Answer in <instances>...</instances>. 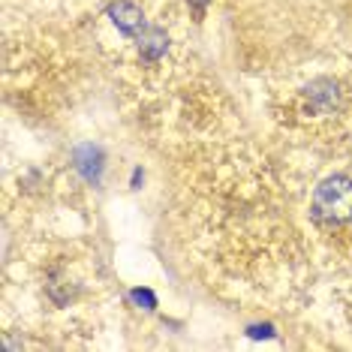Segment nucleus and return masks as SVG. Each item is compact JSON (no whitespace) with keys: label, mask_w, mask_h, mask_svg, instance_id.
<instances>
[{"label":"nucleus","mask_w":352,"mask_h":352,"mask_svg":"<svg viewBox=\"0 0 352 352\" xmlns=\"http://www.w3.org/2000/svg\"><path fill=\"white\" fill-rule=\"evenodd\" d=\"M314 214L328 226H340L352 220V178L334 175L322 181L314 193Z\"/></svg>","instance_id":"1"},{"label":"nucleus","mask_w":352,"mask_h":352,"mask_svg":"<svg viewBox=\"0 0 352 352\" xmlns=\"http://www.w3.org/2000/svg\"><path fill=\"white\" fill-rule=\"evenodd\" d=\"M111 19H115V25L121 28L124 34H139V30H145L139 6H133L130 0H118V3L111 6Z\"/></svg>","instance_id":"2"}]
</instances>
